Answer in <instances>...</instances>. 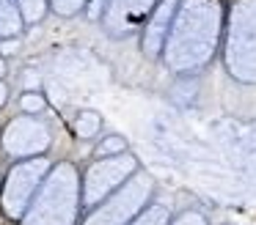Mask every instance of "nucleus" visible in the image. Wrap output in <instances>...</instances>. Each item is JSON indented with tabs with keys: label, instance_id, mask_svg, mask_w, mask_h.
Returning a JSON list of instances; mask_svg holds the SVG:
<instances>
[{
	"label": "nucleus",
	"instance_id": "obj_10",
	"mask_svg": "<svg viewBox=\"0 0 256 225\" xmlns=\"http://www.w3.org/2000/svg\"><path fill=\"white\" fill-rule=\"evenodd\" d=\"M25 22L22 14H20L17 0H0V41L6 38H17L22 33Z\"/></svg>",
	"mask_w": 256,
	"mask_h": 225
},
{
	"label": "nucleus",
	"instance_id": "obj_8",
	"mask_svg": "<svg viewBox=\"0 0 256 225\" xmlns=\"http://www.w3.org/2000/svg\"><path fill=\"white\" fill-rule=\"evenodd\" d=\"M157 3L160 0H108L102 8V27L113 38H127L144 27Z\"/></svg>",
	"mask_w": 256,
	"mask_h": 225
},
{
	"label": "nucleus",
	"instance_id": "obj_9",
	"mask_svg": "<svg viewBox=\"0 0 256 225\" xmlns=\"http://www.w3.org/2000/svg\"><path fill=\"white\" fill-rule=\"evenodd\" d=\"M176 5H179V0H160L154 5V11L146 16L144 27H140V49H144V55L149 60H160L168 27H171V19L176 14Z\"/></svg>",
	"mask_w": 256,
	"mask_h": 225
},
{
	"label": "nucleus",
	"instance_id": "obj_19",
	"mask_svg": "<svg viewBox=\"0 0 256 225\" xmlns=\"http://www.w3.org/2000/svg\"><path fill=\"white\" fill-rule=\"evenodd\" d=\"M6 60H3V55H0V80H3V77H6Z\"/></svg>",
	"mask_w": 256,
	"mask_h": 225
},
{
	"label": "nucleus",
	"instance_id": "obj_14",
	"mask_svg": "<svg viewBox=\"0 0 256 225\" xmlns=\"http://www.w3.org/2000/svg\"><path fill=\"white\" fill-rule=\"evenodd\" d=\"M91 0H50V8L56 11L58 16H74L88 5Z\"/></svg>",
	"mask_w": 256,
	"mask_h": 225
},
{
	"label": "nucleus",
	"instance_id": "obj_11",
	"mask_svg": "<svg viewBox=\"0 0 256 225\" xmlns=\"http://www.w3.org/2000/svg\"><path fill=\"white\" fill-rule=\"evenodd\" d=\"M100 129H102L100 113H94V110H83V113L74 115V135H78L80 140H94V137L100 135Z\"/></svg>",
	"mask_w": 256,
	"mask_h": 225
},
{
	"label": "nucleus",
	"instance_id": "obj_20",
	"mask_svg": "<svg viewBox=\"0 0 256 225\" xmlns=\"http://www.w3.org/2000/svg\"><path fill=\"white\" fill-rule=\"evenodd\" d=\"M105 3H108V0H94V5H96L94 14H100V8H105ZM94 14H91V16H94Z\"/></svg>",
	"mask_w": 256,
	"mask_h": 225
},
{
	"label": "nucleus",
	"instance_id": "obj_1",
	"mask_svg": "<svg viewBox=\"0 0 256 225\" xmlns=\"http://www.w3.org/2000/svg\"><path fill=\"white\" fill-rule=\"evenodd\" d=\"M220 0H179L160 60L174 74H198L212 63L223 36Z\"/></svg>",
	"mask_w": 256,
	"mask_h": 225
},
{
	"label": "nucleus",
	"instance_id": "obj_16",
	"mask_svg": "<svg viewBox=\"0 0 256 225\" xmlns=\"http://www.w3.org/2000/svg\"><path fill=\"white\" fill-rule=\"evenodd\" d=\"M122 151H127V140L118 135H108L96 146V157H113V154H122Z\"/></svg>",
	"mask_w": 256,
	"mask_h": 225
},
{
	"label": "nucleus",
	"instance_id": "obj_6",
	"mask_svg": "<svg viewBox=\"0 0 256 225\" xmlns=\"http://www.w3.org/2000/svg\"><path fill=\"white\" fill-rule=\"evenodd\" d=\"M52 162L47 157H30L20 159L8 168L6 179H3V190H0V209L6 212V217L20 220L25 209L30 206L36 190L42 187L44 176L50 173Z\"/></svg>",
	"mask_w": 256,
	"mask_h": 225
},
{
	"label": "nucleus",
	"instance_id": "obj_15",
	"mask_svg": "<svg viewBox=\"0 0 256 225\" xmlns=\"http://www.w3.org/2000/svg\"><path fill=\"white\" fill-rule=\"evenodd\" d=\"M20 107H22V113H25V115H39L42 110L47 107V102H44V96H42V93H36V91H25V93H22V99H20Z\"/></svg>",
	"mask_w": 256,
	"mask_h": 225
},
{
	"label": "nucleus",
	"instance_id": "obj_17",
	"mask_svg": "<svg viewBox=\"0 0 256 225\" xmlns=\"http://www.w3.org/2000/svg\"><path fill=\"white\" fill-rule=\"evenodd\" d=\"M168 225H210V223H206V217L198 212V209H184V212L176 214V217H171Z\"/></svg>",
	"mask_w": 256,
	"mask_h": 225
},
{
	"label": "nucleus",
	"instance_id": "obj_12",
	"mask_svg": "<svg viewBox=\"0 0 256 225\" xmlns=\"http://www.w3.org/2000/svg\"><path fill=\"white\" fill-rule=\"evenodd\" d=\"M168 223H171V209H168L166 203L152 201L130 225H168Z\"/></svg>",
	"mask_w": 256,
	"mask_h": 225
},
{
	"label": "nucleus",
	"instance_id": "obj_13",
	"mask_svg": "<svg viewBox=\"0 0 256 225\" xmlns=\"http://www.w3.org/2000/svg\"><path fill=\"white\" fill-rule=\"evenodd\" d=\"M20 5V14H22V22L25 25H36L47 16L50 11V0H17Z\"/></svg>",
	"mask_w": 256,
	"mask_h": 225
},
{
	"label": "nucleus",
	"instance_id": "obj_5",
	"mask_svg": "<svg viewBox=\"0 0 256 225\" xmlns=\"http://www.w3.org/2000/svg\"><path fill=\"white\" fill-rule=\"evenodd\" d=\"M138 168L135 154L122 151L113 157H96L80 176V203L86 209H94L100 201H105L110 192H116Z\"/></svg>",
	"mask_w": 256,
	"mask_h": 225
},
{
	"label": "nucleus",
	"instance_id": "obj_4",
	"mask_svg": "<svg viewBox=\"0 0 256 225\" xmlns=\"http://www.w3.org/2000/svg\"><path fill=\"white\" fill-rule=\"evenodd\" d=\"M154 198V179L144 170H135L116 192L88 209L80 225H130Z\"/></svg>",
	"mask_w": 256,
	"mask_h": 225
},
{
	"label": "nucleus",
	"instance_id": "obj_7",
	"mask_svg": "<svg viewBox=\"0 0 256 225\" xmlns=\"http://www.w3.org/2000/svg\"><path fill=\"white\" fill-rule=\"evenodd\" d=\"M52 146V129L39 115H17L6 124L0 135V148L12 159H30L44 157L47 148Z\"/></svg>",
	"mask_w": 256,
	"mask_h": 225
},
{
	"label": "nucleus",
	"instance_id": "obj_2",
	"mask_svg": "<svg viewBox=\"0 0 256 225\" xmlns=\"http://www.w3.org/2000/svg\"><path fill=\"white\" fill-rule=\"evenodd\" d=\"M80 173L72 162H58L44 176L30 206L20 217L22 225H78L80 217Z\"/></svg>",
	"mask_w": 256,
	"mask_h": 225
},
{
	"label": "nucleus",
	"instance_id": "obj_3",
	"mask_svg": "<svg viewBox=\"0 0 256 225\" xmlns=\"http://www.w3.org/2000/svg\"><path fill=\"white\" fill-rule=\"evenodd\" d=\"M218 52L232 80L256 85V0H234L226 8Z\"/></svg>",
	"mask_w": 256,
	"mask_h": 225
},
{
	"label": "nucleus",
	"instance_id": "obj_18",
	"mask_svg": "<svg viewBox=\"0 0 256 225\" xmlns=\"http://www.w3.org/2000/svg\"><path fill=\"white\" fill-rule=\"evenodd\" d=\"M8 102V85L3 80H0V107H3V104Z\"/></svg>",
	"mask_w": 256,
	"mask_h": 225
}]
</instances>
